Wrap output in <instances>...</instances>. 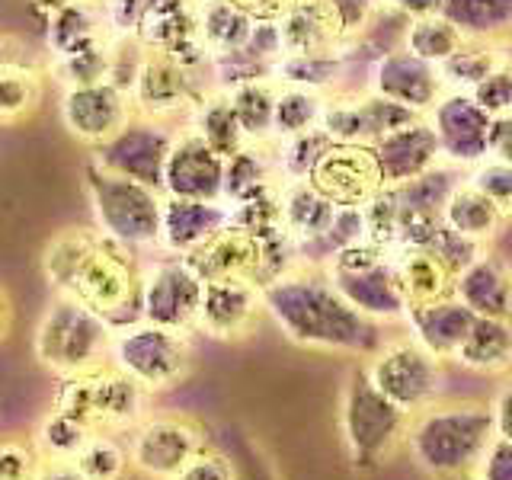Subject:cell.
Segmentation results:
<instances>
[{
  "mask_svg": "<svg viewBox=\"0 0 512 480\" xmlns=\"http://www.w3.org/2000/svg\"><path fill=\"white\" fill-rule=\"evenodd\" d=\"M42 272L58 295L96 311L112 330L141 320V269L132 247L93 228H64L42 250Z\"/></svg>",
  "mask_w": 512,
  "mask_h": 480,
  "instance_id": "cell-1",
  "label": "cell"
},
{
  "mask_svg": "<svg viewBox=\"0 0 512 480\" xmlns=\"http://www.w3.org/2000/svg\"><path fill=\"white\" fill-rule=\"evenodd\" d=\"M263 308L288 343L314 352H333V356L365 362L384 343L381 324L352 308L336 292L327 272L314 266H295L266 282Z\"/></svg>",
  "mask_w": 512,
  "mask_h": 480,
  "instance_id": "cell-2",
  "label": "cell"
},
{
  "mask_svg": "<svg viewBox=\"0 0 512 480\" xmlns=\"http://www.w3.org/2000/svg\"><path fill=\"white\" fill-rule=\"evenodd\" d=\"M493 439V413L490 404L480 400H436L413 413L404 432V445L416 468L436 480L474 474Z\"/></svg>",
  "mask_w": 512,
  "mask_h": 480,
  "instance_id": "cell-3",
  "label": "cell"
},
{
  "mask_svg": "<svg viewBox=\"0 0 512 480\" xmlns=\"http://www.w3.org/2000/svg\"><path fill=\"white\" fill-rule=\"evenodd\" d=\"M407 423L410 416L368 381L365 362L352 365L340 404V426L352 468L378 471L397 452V445L404 442Z\"/></svg>",
  "mask_w": 512,
  "mask_h": 480,
  "instance_id": "cell-4",
  "label": "cell"
},
{
  "mask_svg": "<svg viewBox=\"0 0 512 480\" xmlns=\"http://www.w3.org/2000/svg\"><path fill=\"white\" fill-rule=\"evenodd\" d=\"M84 183L103 234H109L112 240H119V244L132 250L160 247L164 192L106 170L93 154L84 164Z\"/></svg>",
  "mask_w": 512,
  "mask_h": 480,
  "instance_id": "cell-5",
  "label": "cell"
},
{
  "mask_svg": "<svg viewBox=\"0 0 512 480\" xmlns=\"http://www.w3.org/2000/svg\"><path fill=\"white\" fill-rule=\"evenodd\" d=\"M109 343L112 327L100 314L68 295H58L32 333V356L55 378H61L109 362Z\"/></svg>",
  "mask_w": 512,
  "mask_h": 480,
  "instance_id": "cell-6",
  "label": "cell"
},
{
  "mask_svg": "<svg viewBox=\"0 0 512 480\" xmlns=\"http://www.w3.org/2000/svg\"><path fill=\"white\" fill-rule=\"evenodd\" d=\"M324 272L336 285V292L368 320H375V324H404L407 301L400 295L388 247L365 237L359 244L333 253Z\"/></svg>",
  "mask_w": 512,
  "mask_h": 480,
  "instance_id": "cell-7",
  "label": "cell"
},
{
  "mask_svg": "<svg viewBox=\"0 0 512 480\" xmlns=\"http://www.w3.org/2000/svg\"><path fill=\"white\" fill-rule=\"evenodd\" d=\"M109 362L132 375L148 394L173 391L192 372V343L186 330L138 320L132 327L112 330Z\"/></svg>",
  "mask_w": 512,
  "mask_h": 480,
  "instance_id": "cell-8",
  "label": "cell"
},
{
  "mask_svg": "<svg viewBox=\"0 0 512 480\" xmlns=\"http://www.w3.org/2000/svg\"><path fill=\"white\" fill-rule=\"evenodd\" d=\"M125 445L128 458H132V471L148 480H173L189 461H196L212 448V432L189 413L160 410L144 416L128 432Z\"/></svg>",
  "mask_w": 512,
  "mask_h": 480,
  "instance_id": "cell-9",
  "label": "cell"
},
{
  "mask_svg": "<svg viewBox=\"0 0 512 480\" xmlns=\"http://www.w3.org/2000/svg\"><path fill=\"white\" fill-rule=\"evenodd\" d=\"M365 375L375 388L407 416L436 404L442 394V359L426 352L416 340H384L375 356L365 359Z\"/></svg>",
  "mask_w": 512,
  "mask_h": 480,
  "instance_id": "cell-10",
  "label": "cell"
},
{
  "mask_svg": "<svg viewBox=\"0 0 512 480\" xmlns=\"http://www.w3.org/2000/svg\"><path fill=\"white\" fill-rule=\"evenodd\" d=\"M205 282L183 256L164 253L141 272V320L170 330H196Z\"/></svg>",
  "mask_w": 512,
  "mask_h": 480,
  "instance_id": "cell-11",
  "label": "cell"
},
{
  "mask_svg": "<svg viewBox=\"0 0 512 480\" xmlns=\"http://www.w3.org/2000/svg\"><path fill=\"white\" fill-rule=\"evenodd\" d=\"M128 96L135 103V116L167 122L173 116H192L196 106L202 103V93L196 87V71L183 68L180 61H173L160 52H148L144 48L138 71Z\"/></svg>",
  "mask_w": 512,
  "mask_h": 480,
  "instance_id": "cell-12",
  "label": "cell"
},
{
  "mask_svg": "<svg viewBox=\"0 0 512 480\" xmlns=\"http://www.w3.org/2000/svg\"><path fill=\"white\" fill-rule=\"evenodd\" d=\"M135 119V103L119 84L100 80V84L64 87L61 93V122L68 135L77 141L100 148L109 138H116L122 128Z\"/></svg>",
  "mask_w": 512,
  "mask_h": 480,
  "instance_id": "cell-13",
  "label": "cell"
},
{
  "mask_svg": "<svg viewBox=\"0 0 512 480\" xmlns=\"http://www.w3.org/2000/svg\"><path fill=\"white\" fill-rule=\"evenodd\" d=\"M173 138L176 135L164 122L135 116L116 138L93 148V157L112 173L164 192V164L173 148Z\"/></svg>",
  "mask_w": 512,
  "mask_h": 480,
  "instance_id": "cell-14",
  "label": "cell"
},
{
  "mask_svg": "<svg viewBox=\"0 0 512 480\" xmlns=\"http://www.w3.org/2000/svg\"><path fill=\"white\" fill-rule=\"evenodd\" d=\"M416 119V112L400 103L384 100V96L362 90V93H330L324 116H320V132L336 144H375L394 128Z\"/></svg>",
  "mask_w": 512,
  "mask_h": 480,
  "instance_id": "cell-15",
  "label": "cell"
},
{
  "mask_svg": "<svg viewBox=\"0 0 512 480\" xmlns=\"http://www.w3.org/2000/svg\"><path fill=\"white\" fill-rule=\"evenodd\" d=\"M426 119L436 132L442 164L474 167L490 157V116L471 93L445 90L439 103L426 112Z\"/></svg>",
  "mask_w": 512,
  "mask_h": 480,
  "instance_id": "cell-16",
  "label": "cell"
},
{
  "mask_svg": "<svg viewBox=\"0 0 512 480\" xmlns=\"http://www.w3.org/2000/svg\"><path fill=\"white\" fill-rule=\"evenodd\" d=\"M365 90H372L391 103H400L404 109L416 112V116H426L445 93L436 64L410 55L404 45L391 48V52H381L368 61Z\"/></svg>",
  "mask_w": 512,
  "mask_h": 480,
  "instance_id": "cell-17",
  "label": "cell"
},
{
  "mask_svg": "<svg viewBox=\"0 0 512 480\" xmlns=\"http://www.w3.org/2000/svg\"><path fill=\"white\" fill-rule=\"evenodd\" d=\"M308 183L336 208L365 205L378 189H384L372 148L368 144H336V141H330V148L320 154Z\"/></svg>",
  "mask_w": 512,
  "mask_h": 480,
  "instance_id": "cell-18",
  "label": "cell"
},
{
  "mask_svg": "<svg viewBox=\"0 0 512 480\" xmlns=\"http://www.w3.org/2000/svg\"><path fill=\"white\" fill-rule=\"evenodd\" d=\"M224 167H228V160H224L221 154H215L189 128V132L173 138V148L167 154L164 196L224 202Z\"/></svg>",
  "mask_w": 512,
  "mask_h": 480,
  "instance_id": "cell-19",
  "label": "cell"
},
{
  "mask_svg": "<svg viewBox=\"0 0 512 480\" xmlns=\"http://www.w3.org/2000/svg\"><path fill=\"white\" fill-rule=\"evenodd\" d=\"M263 314V288L256 282H205L196 330L215 336V340H244V336L253 333L256 320Z\"/></svg>",
  "mask_w": 512,
  "mask_h": 480,
  "instance_id": "cell-20",
  "label": "cell"
},
{
  "mask_svg": "<svg viewBox=\"0 0 512 480\" xmlns=\"http://www.w3.org/2000/svg\"><path fill=\"white\" fill-rule=\"evenodd\" d=\"M368 148L375 154V164H378L384 186L410 183L436 164H442L439 141H436V132H432L426 116H416L413 122L394 128V132L378 138L375 144H368Z\"/></svg>",
  "mask_w": 512,
  "mask_h": 480,
  "instance_id": "cell-21",
  "label": "cell"
},
{
  "mask_svg": "<svg viewBox=\"0 0 512 480\" xmlns=\"http://www.w3.org/2000/svg\"><path fill=\"white\" fill-rule=\"evenodd\" d=\"M90 397H93V429L128 436L148 416V391L125 375L119 365L100 362L90 368Z\"/></svg>",
  "mask_w": 512,
  "mask_h": 480,
  "instance_id": "cell-22",
  "label": "cell"
},
{
  "mask_svg": "<svg viewBox=\"0 0 512 480\" xmlns=\"http://www.w3.org/2000/svg\"><path fill=\"white\" fill-rule=\"evenodd\" d=\"M474 320L477 314L471 308H464L455 295H448L439 301L407 308L404 327L410 340H416L426 352H432V356L442 362H452L458 346L464 343V336L474 327Z\"/></svg>",
  "mask_w": 512,
  "mask_h": 480,
  "instance_id": "cell-23",
  "label": "cell"
},
{
  "mask_svg": "<svg viewBox=\"0 0 512 480\" xmlns=\"http://www.w3.org/2000/svg\"><path fill=\"white\" fill-rule=\"evenodd\" d=\"M452 295L477 317H506L512 304V266L487 247L455 272Z\"/></svg>",
  "mask_w": 512,
  "mask_h": 480,
  "instance_id": "cell-24",
  "label": "cell"
},
{
  "mask_svg": "<svg viewBox=\"0 0 512 480\" xmlns=\"http://www.w3.org/2000/svg\"><path fill=\"white\" fill-rule=\"evenodd\" d=\"M228 205L224 202H199V199H173L164 196V215H160V250L173 256H186L202 240L228 224Z\"/></svg>",
  "mask_w": 512,
  "mask_h": 480,
  "instance_id": "cell-25",
  "label": "cell"
},
{
  "mask_svg": "<svg viewBox=\"0 0 512 480\" xmlns=\"http://www.w3.org/2000/svg\"><path fill=\"white\" fill-rule=\"evenodd\" d=\"M391 266L404 295L407 308L413 304H429L452 295L455 272L445 266L442 256H436L426 247H397L391 250Z\"/></svg>",
  "mask_w": 512,
  "mask_h": 480,
  "instance_id": "cell-26",
  "label": "cell"
},
{
  "mask_svg": "<svg viewBox=\"0 0 512 480\" xmlns=\"http://www.w3.org/2000/svg\"><path fill=\"white\" fill-rule=\"evenodd\" d=\"M279 29L285 52H340L346 48L330 0H298L279 20Z\"/></svg>",
  "mask_w": 512,
  "mask_h": 480,
  "instance_id": "cell-27",
  "label": "cell"
},
{
  "mask_svg": "<svg viewBox=\"0 0 512 480\" xmlns=\"http://www.w3.org/2000/svg\"><path fill=\"white\" fill-rule=\"evenodd\" d=\"M506 218L509 215L503 212V208L493 205L484 192L474 189L468 180H461L452 189V196H448L442 205L445 228H452L458 237L471 240V244H477V247H487L490 240L503 231Z\"/></svg>",
  "mask_w": 512,
  "mask_h": 480,
  "instance_id": "cell-28",
  "label": "cell"
},
{
  "mask_svg": "<svg viewBox=\"0 0 512 480\" xmlns=\"http://www.w3.org/2000/svg\"><path fill=\"white\" fill-rule=\"evenodd\" d=\"M442 16L468 42L503 45L512 39V0H442Z\"/></svg>",
  "mask_w": 512,
  "mask_h": 480,
  "instance_id": "cell-29",
  "label": "cell"
},
{
  "mask_svg": "<svg viewBox=\"0 0 512 480\" xmlns=\"http://www.w3.org/2000/svg\"><path fill=\"white\" fill-rule=\"evenodd\" d=\"M333 212L336 205L320 196L308 180L282 186V228L295 240V250L324 237L333 221Z\"/></svg>",
  "mask_w": 512,
  "mask_h": 480,
  "instance_id": "cell-30",
  "label": "cell"
},
{
  "mask_svg": "<svg viewBox=\"0 0 512 480\" xmlns=\"http://www.w3.org/2000/svg\"><path fill=\"white\" fill-rule=\"evenodd\" d=\"M461 368L477 375H500L512 368V340L509 327L500 317H477L474 327L464 336V343L458 346L455 359Z\"/></svg>",
  "mask_w": 512,
  "mask_h": 480,
  "instance_id": "cell-31",
  "label": "cell"
},
{
  "mask_svg": "<svg viewBox=\"0 0 512 480\" xmlns=\"http://www.w3.org/2000/svg\"><path fill=\"white\" fill-rule=\"evenodd\" d=\"M192 132H196L208 148L215 154H221L224 160L240 154L250 144V138L244 135L237 116H234V106L228 100V93L218 90V93H208L202 96V103L192 112Z\"/></svg>",
  "mask_w": 512,
  "mask_h": 480,
  "instance_id": "cell-32",
  "label": "cell"
},
{
  "mask_svg": "<svg viewBox=\"0 0 512 480\" xmlns=\"http://www.w3.org/2000/svg\"><path fill=\"white\" fill-rule=\"evenodd\" d=\"M343 68V52H285L272 64V80L282 87H304L330 96L336 93Z\"/></svg>",
  "mask_w": 512,
  "mask_h": 480,
  "instance_id": "cell-33",
  "label": "cell"
},
{
  "mask_svg": "<svg viewBox=\"0 0 512 480\" xmlns=\"http://www.w3.org/2000/svg\"><path fill=\"white\" fill-rule=\"evenodd\" d=\"M106 39L109 36L103 32V20L96 16L90 0H71V4L48 16V48H52L55 58L84 52V48Z\"/></svg>",
  "mask_w": 512,
  "mask_h": 480,
  "instance_id": "cell-34",
  "label": "cell"
},
{
  "mask_svg": "<svg viewBox=\"0 0 512 480\" xmlns=\"http://www.w3.org/2000/svg\"><path fill=\"white\" fill-rule=\"evenodd\" d=\"M45 100L42 71L23 61H0V125H20Z\"/></svg>",
  "mask_w": 512,
  "mask_h": 480,
  "instance_id": "cell-35",
  "label": "cell"
},
{
  "mask_svg": "<svg viewBox=\"0 0 512 480\" xmlns=\"http://www.w3.org/2000/svg\"><path fill=\"white\" fill-rule=\"evenodd\" d=\"M253 26L256 23L240 7H234L231 0H202L199 4V32L212 58L247 48Z\"/></svg>",
  "mask_w": 512,
  "mask_h": 480,
  "instance_id": "cell-36",
  "label": "cell"
},
{
  "mask_svg": "<svg viewBox=\"0 0 512 480\" xmlns=\"http://www.w3.org/2000/svg\"><path fill=\"white\" fill-rule=\"evenodd\" d=\"M276 80H247V84H237L228 93V100L234 106V116L244 128V135L250 144H263L272 138V116H276Z\"/></svg>",
  "mask_w": 512,
  "mask_h": 480,
  "instance_id": "cell-37",
  "label": "cell"
},
{
  "mask_svg": "<svg viewBox=\"0 0 512 480\" xmlns=\"http://www.w3.org/2000/svg\"><path fill=\"white\" fill-rule=\"evenodd\" d=\"M461 180L464 176H458L452 164H436L423 176H416V180L391 186V189H394V196H397L404 212H410V215H442L445 199L452 196V189Z\"/></svg>",
  "mask_w": 512,
  "mask_h": 480,
  "instance_id": "cell-38",
  "label": "cell"
},
{
  "mask_svg": "<svg viewBox=\"0 0 512 480\" xmlns=\"http://www.w3.org/2000/svg\"><path fill=\"white\" fill-rule=\"evenodd\" d=\"M327 93L304 87H279L276 90V116H272V138H292L301 132L320 128Z\"/></svg>",
  "mask_w": 512,
  "mask_h": 480,
  "instance_id": "cell-39",
  "label": "cell"
},
{
  "mask_svg": "<svg viewBox=\"0 0 512 480\" xmlns=\"http://www.w3.org/2000/svg\"><path fill=\"white\" fill-rule=\"evenodd\" d=\"M272 186H279L276 167L266 154H260V144H247L240 154L228 157V167H224V202L228 205Z\"/></svg>",
  "mask_w": 512,
  "mask_h": 480,
  "instance_id": "cell-40",
  "label": "cell"
},
{
  "mask_svg": "<svg viewBox=\"0 0 512 480\" xmlns=\"http://www.w3.org/2000/svg\"><path fill=\"white\" fill-rule=\"evenodd\" d=\"M500 45H487V42H464L458 52L448 55L439 64V77L445 90L455 93H471L480 80H484L493 64L500 61Z\"/></svg>",
  "mask_w": 512,
  "mask_h": 480,
  "instance_id": "cell-41",
  "label": "cell"
},
{
  "mask_svg": "<svg viewBox=\"0 0 512 480\" xmlns=\"http://www.w3.org/2000/svg\"><path fill=\"white\" fill-rule=\"evenodd\" d=\"M464 42H468V39H464L442 13L423 16V20H410L407 29H404V39H400V45H404L410 55L436 64V68L452 52H458Z\"/></svg>",
  "mask_w": 512,
  "mask_h": 480,
  "instance_id": "cell-42",
  "label": "cell"
},
{
  "mask_svg": "<svg viewBox=\"0 0 512 480\" xmlns=\"http://www.w3.org/2000/svg\"><path fill=\"white\" fill-rule=\"evenodd\" d=\"M74 464L84 480H125V474L132 471L128 445L112 432H93L74 455Z\"/></svg>",
  "mask_w": 512,
  "mask_h": 480,
  "instance_id": "cell-43",
  "label": "cell"
},
{
  "mask_svg": "<svg viewBox=\"0 0 512 480\" xmlns=\"http://www.w3.org/2000/svg\"><path fill=\"white\" fill-rule=\"evenodd\" d=\"M93 436V432L87 426H80L77 420H71V416H64L61 410H48L36 432H32V442L39 445L42 458H71L84 448V442Z\"/></svg>",
  "mask_w": 512,
  "mask_h": 480,
  "instance_id": "cell-44",
  "label": "cell"
},
{
  "mask_svg": "<svg viewBox=\"0 0 512 480\" xmlns=\"http://www.w3.org/2000/svg\"><path fill=\"white\" fill-rule=\"evenodd\" d=\"M327 148L330 138L320 128H311V132H301L292 138H279V157H276L279 176L285 183H304Z\"/></svg>",
  "mask_w": 512,
  "mask_h": 480,
  "instance_id": "cell-45",
  "label": "cell"
},
{
  "mask_svg": "<svg viewBox=\"0 0 512 480\" xmlns=\"http://www.w3.org/2000/svg\"><path fill=\"white\" fill-rule=\"evenodd\" d=\"M464 180L484 192L493 205H500L512 218V164H503V160H496V157H484L480 164L471 167V173L464 176Z\"/></svg>",
  "mask_w": 512,
  "mask_h": 480,
  "instance_id": "cell-46",
  "label": "cell"
},
{
  "mask_svg": "<svg viewBox=\"0 0 512 480\" xmlns=\"http://www.w3.org/2000/svg\"><path fill=\"white\" fill-rule=\"evenodd\" d=\"M228 455L234 461V480H279V474L272 468V461L266 458L263 448L250 436H244L240 429H231Z\"/></svg>",
  "mask_w": 512,
  "mask_h": 480,
  "instance_id": "cell-47",
  "label": "cell"
},
{
  "mask_svg": "<svg viewBox=\"0 0 512 480\" xmlns=\"http://www.w3.org/2000/svg\"><path fill=\"white\" fill-rule=\"evenodd\" d=\"M471 96L490 119L503 116V112H512V58L503 55L496 61L493 71L471 90Z\"/></svg>",
  "mask_w": 512,
  "mask_h": 480,
  "instance_id": "cell-48",
  "label": "cell"
},
{
  "mask_svg": "<svg viewBox=\"0 0 512 480\" xmlns=\"http://www.w3.org/2000/svg\"><path fill=\"white\" fill-rule=\"evenodd\" d=\"M42 464L39 445L26 436L0 439V480H32Z\"/></svg>",
  "mask_w": 512,
  "mask_h": 480,
  "instance_id": "cell-49",
  "label": "cell"
},
{
  "mask_svg": "<svg viewBox=\"0 0 512 480\" xmlns=\"http://www.w3.org/2000/svg\"><path fill=\"white\" fill-rule=\"evenodd\" d=\"M384 0H330V10L336 16V26L343 32V42L349 45L352 39H359L368 29V23L375 20V13L381 10Z\"/></svg>",
  "mask_w": 512,
  "mask_h": 480,
  "instance_id": "cell-50",
  "label": "cell"
},
{
  "mask_svg": "<svg viewBox=\"0 0 512 480\" xmlns=\"http://www.w3.org/2000/svg\"><path fill=\"white\" fill-rule=\"evenodd\" d=\"M173 480H234V461L221 448H208L196 461H189Z\"/></svg>",
  "mask_w": 512,
  "mask_h": 480,
  "instance_id": "cell-51",
  "label": "cell"
},
{
  "mask_svg": "<svg viewBox=\"0 0 512 480\" xmlns=\"http://www.w3.org/2000/svg\"><path fill=\"white\" fill-rule=\"evenodd\" d=\"M477 480H512V442L493 439L484 458L477 461Z\"/></svg>",
  "mask_w": 512,
  "mask_h": 480,
  "instance_id": "cell-52",
  "label": "cell"
},
{
  "mask_svg": "<svg viewBox=\"0 0 512 480\" xmlns=\"http://www.w3.org/2000/svg\"><path fill=\"white\" fill-rule=\"evenodd\" d=\"M231 4L244 10L253 23H279L298 0H231Z\"/></svg>",
  "mask_w": 512,
  "mask_h": 480,
  "instance_id": "cell-53",
  "label": "cell"
},
{
  "mask_svg": "<svg viewBox=\"0 0 512 480\" xmlns=\"http://www.w3.org/2000/svg\"><path fill=\"white\" fill-rule=\"evenodd\" d=\"M490 413H493V432H496V439L512 442V378L503 384L500 391H496L493 404H490Z\"/></svg>",
  "mask_w": 512,
  "mask_h": 480,
  "instance_id": "cell-54",
  "label": "cell"
},
{
  "mask_svg": "<svg viewBox=\"0 0 512 480\" xmlns=\"http://www.w3.org/2000/svg\"><path fill=\"white\" fill-rule=\"evenodd\" d=\"M490 157L512 164V112L490 119Z\"/></svg>",
  "mask_w": 512,
  "mask_h": 480,
  "instance_id": "cell-55",
  "label": "cell"
},
{
  "mask_svg": "<svg viewBox=\"0 0 512 480\" xmlns=\"http://www.w3.org/2000/svg\"><path fill=\"white\" fill-rule=\"evenodd\" d=\"M384 7L394 10L404 20H423V16H436L442 13V0H384Z\"/></svg>",
  "mask_w": 512,
  "mask_h": 480,
  "instance_id": "cell-56",
  "label": "cell"
},
{
  "mask_svg": "<svg viewBox=\"0 0 512 480\" xmlns=\"http://www.w3.org/2000/svg\"><path fill=\"white\" fill-rule=\"evenodd\" d=\"M32 480H84L71 458H42L39 471Z\"/></svg>",
  "mask_w": 512,
  "mask_h": 480,
  "instance_id": "cell-57",
  "label": "cell"
},
{
  "mask_svg": "<svg viewBox=\"0 0 512 480\" xmlns=\"http://www.w3.org/2000/svg\"><path fill=\"white\" fill-rule=\"evenodd\" d=\"M10 327H13V308H10L7 292L0 288V340H4V336H10Z\"/></svg>",
  "mask_w": 512,
  "mask_h": 480,
  "instance_id": "cell-58",
  "label": "cell"
},
{
  "mask_svg": "<svg viewBox=\"0 0 512 480\" xmlns=\"http://www.w3.org/2000/svg\"><path fill=\"white\" fill-rule=\"evenodd\" d=\"M36 4L48 13V16H52L55 10H61L64 4H71V0H36Z\"/></svg>",
  "mask_w": 512,
  "mask_h": 480,
  "instance_id": "cell-59",
  "label": "cell"
},
{
  "mask_svg": "<svg viewBox=\"0 0 512 480\" xmlns=\"http://www.w3.org/2000/svg\"><path fill=\"white\" fill-rule=\"evenodd\" d=\"M503 320H506V327H509V340H512V304H509V311H506V317H503Z\"/></svg>",
  "mask_w": 512,
  "mask_h": 480,
  "instance_id": "cell-60",
  "label": "cell"
},
{
  "mask_svg": "<svg viewBox=\"0 0 512 480\" xmlns=\"http://www.w3.org/2000/svg\"><path fill=\"white\" fill-rule=\"evenodd\" d=\"M445 480H477L474 474H464V477H445Z\"/></svg>",
  "mask_w": 512,
  "mask_h": 480,
  "instance_id": "cell-61",
  "label": "cell"
}]
</instances>
